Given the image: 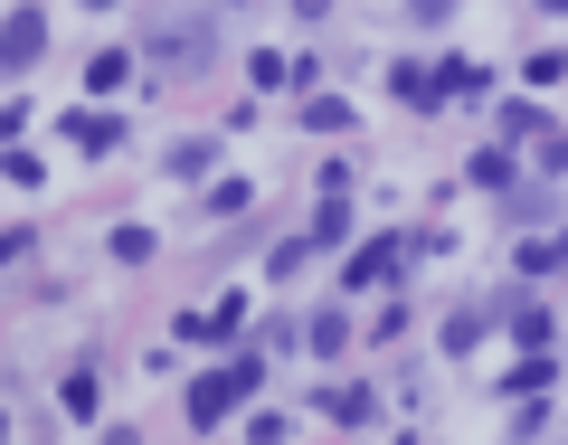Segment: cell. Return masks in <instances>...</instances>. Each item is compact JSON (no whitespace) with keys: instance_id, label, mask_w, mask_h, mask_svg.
I'll return each mask as SVG.
<instances>
[{"instance_id":"obj_24","label":"cell","mask_w":568,"mask_h":445,"mask_svg":"<svg viewBox=\"0 0 568 445\" xmlns=\"http://www.w3.org/2000/svg\"><path fill=\"white\" fill-rule=\"evenodd\" d=\"M85 10H114V0H85Z\"/></svg>"},{"instance_id":"obj_9","label":"cell","mask_w":568,"mask_h":445,"mask_svg":"<svg viewBox=\"0 0 568 445\" xmlns=\"http://www.w3.org/2000/svg\"><path fill=\"white\" fill-rule=\"evenodd\" d=\"M313 256H323V237H284V246H275V256H265V265H275V275H304Z\"/></svg>"},{"instance_id":"obj_20","label":"cell","mask_w":568,"mask_h":445,"mask_svg":"<svg viewBox=\"0 0 568 445\" xmlns=\"http://www.w3.org/2000/svg\"><path fill=\"white\" fill-rule=\"evenodd\" d=\"M446 10H455V0H417V20H446Z\"/></svg>"},{"instance_id":"obj_10","label":"cell","mask_w":568,"mask_h":445,"mask_svg":"<svg viewBox=\"0 0 568 445\" xmlns=\"http://www.w3.org/2000/svg\"><path fill=\"white\" fill-rule=\"evenodd\" d=\"M549 380H559V370H549V361H540V351H530V361H521V370H511V380H503V388H511V398H540V388H549Z\"/></svg>"},{"instance_id":"obj_13","label":"cell","mask_w":568,"mask_h":445,"mask_svg":"<svg viewBox=\"0 0 568 445\" xmlns=\"http://www.w3.org/2000/svg\"><path fill=\"white\" fill-rule=\"evenodd\" d=\"M484 332H493V313H474V304H465V313H455V323H446V351H474V342H484Z\"/></svg>"},{"instance_id":"obj_4","label":"cell","mask_w":568,"mask_h":445,"mask_svg":"<svg viewBox=\"0 0 568 445\" xmlns=\"http://www.w3.org/2000/svg\"><path fill=\"white\" fill-rule=\"evenodd\" d=\"M246 323V294H219L209 313H181V342H219V332H237Z\"/></svg>"},{"instance_id":"obj_23","label":"cell","mask_w":568,"mask_h":445,"mask_svg":"<svg viewBox=\"0 0 568 445\" xmlns=\"http://www.w3.org/2000/svg\"><path fill=\"white\" fill-rule=\"evenodd\" d=\"M104 445H142V436H133V426H114V436H104Z\"/></svg>"},{"instance_id":"obj_25","label":"cell","mask_w":568,"mask_h":445,"mask_svg":"<svg viewBox=\"0 0 568 445\" xmlns=\"http://www.w3.org/2000/svg\"><path fill=\"white\" fill-rule=\"evenodd\" d=\"M549 10H568V0H549Z\"/></svg>"},{"instance_id":"obj_14","label":"cell","mask_w":568,"mask_h":445,"mask_svg":"<svg viewBox=\"0 0 568 445\" xmlns=\"http://www.w3.org/2000/svg\"><path fill=\"white\" fill-rule=\"evenodd\" d=\"M304 114H313V133H351V104H342V95H313Z\"/></svg>"},{"instance_id":"obj_2","label":"cell","mask_w":568,"mask_h":445,"mask_svg":"<svg viewBox=\"0 0 568 445\" xmlns=\"http://www.w3.org/2000/svg\"><path fill=\"white\" fill-rule=\"evenodd\" d=\"M152 67H162V77H171V67H209V29L200 20H190V29H152Z\"/></svg>"},{"instance_id":"obj_11","label":"cell","mask_w":568,"mask_h":445,"mask_svg":"<svg viewBox=\"0 0 568 445\" xmlns=\"http://www.w3.org/2000/svg\"><path fill=\"white\" fill-rule=\"evenodd\" d=\"M246 77H256V85H294V77H313V67H284L275 48H256V58H246Z\"/></svg>"},{"instance_id":"obj_8","label":"cell","mask_w":568,"mask_h":445,"mask_svg":"<svg viewBox=\"0 0 568 445\" xmlns=\"http://www.w3.org/2000/svg\"><path fill=\"white\" fill-rule=\"evenodd\" d=\"M436 85H446V104H455V95H484V67H474V58H446V67H436Z\"/></svg>"},{"instance_id":"obj_22","label":"cell","mask_w":568,"mask_h":445,"mask_svg":"<svg viewBox=\"0 0 568 445\" xmlns=\"http://www.w3.org/2000/svg\"><path fill=\"white\" fill-rule=\"evenodd\" d=\"M294 10H304V20H323V10H332V0H294Z\"/></svg>"},{"instance_id":"obj_3","label":"cell","mask_w":568,"mask_h":445,"mask_svg":"<svg viewBox=\"0 0 568 445\" xmlns=\"http://www.w3.org/2000/svg\"><path fill=\"white\" fill-rule=\"evenodd\" d=\"M48 48V20L39 10H10V20H0V67H29Z\"/></svg>"},{"instance_id":"obj_12","label":"cell","mask_w":568,"mask_h":445,"mask_svg":"<svg viewBox=\"0 0 568 445\" xmlns=\"http://www.w3.org/2000/svg\"><path fill=\"white\" fill-rule=\"evenodd\" d=\"M114 85H133V58H95L85 67V95H114Z\"/></svg>"},{"instance_id":"obj_19","label":"cell","mask_w":568,"mask_h":445,"mask_svg":"<svg viewBox=\"0 0 568 445\" xmlns=\"http://www.w3.org/2000/svg\"><path fill=\"white\" fill-rule=\"evenodd\" d=\"M342 227H351V209H342V200L323 190V219H313V237H323V246H342Z\"/></svg>"},{"instance_id":"obj_21","label":"cell","mask_w":568,"mask_h":445,"mask_svg":"<svg viewBox=\"0 0 568 445\" xmlns=\"http://www.w3.org/2000/svg\"><path fill=\"white\" fill-rule=\"evenodd\" d=\"M0 256H20V227H0Z\"/></svg>"},{"instance_id":"obj_5","label":"cell","mask_w":568,"mask_h":445,"mask_svg":"<svg viewBox=\"0 0 568 445\" xmlns=\"http://www.w3.org/2000/svg\"><path fill=\"white\" fill-rule=\"evenodd\" d=\"M58 133L77 142V152H114V142H123V123H114V114H95V104H85V114H67Z\"/></svg>"},{"instance_id":"obj_17","label":"cell","mask_w":568,"mask_h":445,"mask_svg":"<svg viewBox=\"0 0 568 445\" xmlns=\"http://www.w3.org/2000/svg\"><path fill=\"white\" fill-rule=\"evenodd\" d=\"M58 398H67V417H95V370H77V380H67Z\"/></svg>"},{"instance_id":"obj_6","label":"cell","mask_w":568,"mask_h":445,"mask_svg":"<svg viewBox=\"0 0 568 445\" xmlns=\"http://www.w3.org/2000/svg\"><path fill=\"white\" fill-rule=\"evenodd\" d=\"M388 265H398V237H369V246H361V256H351V284H379V275H388Z\"/></svg>"},{"instance_id":"obj_18","label":"cell","mask_w":568,"mask_h":445,"mask_svg":"<svg viewBox=\"0 0 568 445\" xmlns=\"http://www.w3.org/2000/svg\"><path fill=\"white\" fill-rule=\"evenodd\" d=\"M246 200H256V190H246V181H209V209H219V219H237Z\"/></svg>"},{"instance_id":"obj_7","label":"cell","mask_w":568,"mask_h":445,"mask_svg":"<svg viewBox=\"0 0 568 445\" xmlns=\"http://www.w3.org/2000/svg\"><path fill=\"white\" fill-rule=\"evenodd\" d=\"M209 162H219V142H171V181H209Z\"/></svg>"},{"instance_id":"obj_1","label":"cell","mask_w":568,"mask_h":445,"mask_svg":"<svg viewBox=\"0 0 568 445\" xmlns=\"http://www.w3.org/2000/svg\"><path fill=\"white\" fill-rule=\"evenodd\" d=\"M256 380H265V361H256V351H246V361H219V370H209L200 388H190V417H200V426L237 417V407L256 398Z\"/></svg>"},{"instance_id":"obj_15","label":"cell","mask_w":568,"mask_h":445,"mask_svg":"<svg viewBox=\"0 0 568 445\" xmlns=\"http://www.w3.org/2000/svg\"><path fill=\"white\" fill-rule=\"evenodd\" d=\"M511 332H521V342L540 351V342H549V332H559V323H549V304H521V313H511Z\"/></svg>"},{"instance_id":"obj_16","label":"cell","mask_w":568,"mask_h":445,"mask_svg":"<svg viewBox=\"0 0 568 445\" xmlns=\"http://www.w3.org/2000/svg\"><path fill=\"white\" fill-rule=\"evenodd\" d=\"M549 265H568V237H559V246H549V237L521 246V275H549Z\"/></svg>"}]
</instances>
